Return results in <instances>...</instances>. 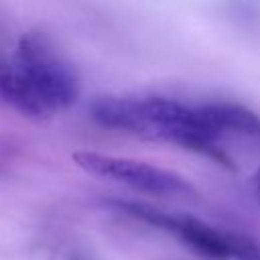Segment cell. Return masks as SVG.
I'll return each mask as SVG.
<instances>
[{
  "label": "cell",
  "instance_id": "3957f363",
  "mask_svg": "<svg viewBox=\"0 0 260 260\" xmlns=\"http://www.w3.org/2000/svg\"><path fill=\"white\" fill-rule=\"evenodd\" d=\"M199 124L217 140L223 134H242L260 138V116L240 104H203L195 108Z\"/></svg>",
  "mask_w": 260,
  "mask_h": 260
},
{
  "label": "cell",
  "instance_id": "5b68a950",
  "mask_svg": "<svg viewBox=\"0 0 260 260\" xmlns=\"http://www.w3.org/2000/svg\"><path fill=\"white\" fill-rule=\"evenodd\" d=\"M173 236H177L185 246L207 260H230L225 232H219L193 215L179 213L177 230Z\"/></svg>",
  "mask_w": 260,
  "mask_h": 260
},
{
  "label": "cell",
  "instance_id": "ba28073f",
  "mask_svg": "<svg viewBox=\"0 0 260 260\" xmlns=\"http://www.w3.org/2000/svg\"><path fill=\"white\" fill-rule=\"evenodd\" d=\"M252 185H254V191H256V197H258V203H260V167L252 175Z\"/></svg>",
  "mask_w": 260,
  "mask_h": 260
},
{
  "label": "cell",
  "instance_id": "7a4b0ae2",
  "mask_svg": "<svg viewBox=\"0 0 260 260\" xmlns=\"http://www.w3.org/2000/svg\"><path fill=\"white\" fill-rule=\"evenodd\" d=\"M73 162L95 177L124 183L132 189L160 195V197H197V189L179 173L160 169L142 160L79 150L71 154Z\"/></svg>",
  "mask_w": 260,
  "mask_h": 260
},
{
  "label": "cell",
  "instance_id": "8992f818",
  "mask_svg": "<svg viewBox=\"0 0 260 260\" xmlns=\"http://www.w3.org/2000/svg\"><path fill=\"white\" fill-rule=\"evenodd\" d=\"M106 203L110 207L130 215L132 219H138V221H142L150 228L162 230L167 234H175V230H177L179 213H169V211H162L154 205H148V203H142V201H128V199H108Z\"/></svg>",
  "mask_w": 260,
  "mask_h": 260
},
{
  "label": "cell",
  "instance_id": "277c9868",
  "mask_svg": "<svg viewBox=\"0 0 260 260\" xmlns=\"http://www.w3.org/2000/svg\"><path fill=\"white\" fill-rule=\"evenodd\" d=\"M0 98L26 118L47 120L51 116L32 85L24 79L16 65L6 59H0Z\"/></svg>",
  "mask_w": 260,
  "mask_h": 260
},
{
  "label": "cell",
  "instance_id": "6da1fadb",
  "mask_svg": "<svg viewBox=\"0 0 260 260\" xmlns=\"http://www.w3.org/2000/svg\"><path fill=\"white\" fill-rule=\"evenodd\" d=\"M24 79L32 85L47 110L59 112L71 108L79 98V79L75 69L55 51L45 35L28 32L20 37L10 59Z\"/></svg>",
  "mask_w": 260,
  "mask_h": 260
},
{
  "label": "cell",
  "instance_id": "52a82bcc",
  "mask_svg": "<svg viewBox=\"0 0 260 260\" xmlns=\"http://www.w3.org/2000/svg\"><path fill=\"white\" fill-rule=\"evenodd\" d=\"M225 242L230 250V258L234 260H260V242L246 236L225 232Z\"/></svg>",
  "mask_w": 260,
  "mask_h": 260
}]
</instances>
